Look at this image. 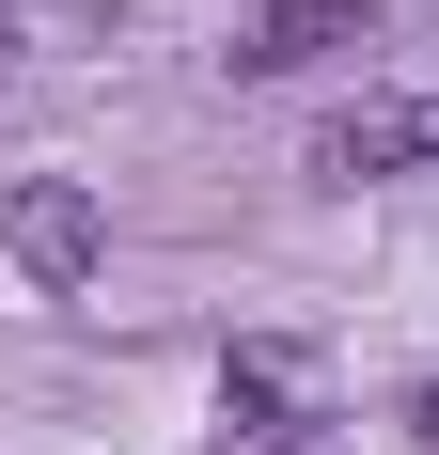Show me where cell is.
I'll use <instances>...</instances> for the list:
<instances>
[{"instance_id":"6da1fadb","label":"cell","mask_w":439,"mask_h":455,"mask_svg":"<svg viewBox=\"0 0 439 455\" xmlns=\"http://www.w3.org/2000/svg\"><path fill=\"white\" fill-rule=\"evenodd\" d=\"M393 173H439V94H346L314 126V188H393Z\"/></svg>"},{"instance_id":"7a4b0ae2","label":"cell","mask_w":439,"mask_h":455,"mask_svg":"<svg viewBox=\"0 0 439 455\" xmlns=\"http://www.w3.org/2000/svg\"><path fill=\"white\" fill-rule=\"evenodd\" d=\"M0 251H16L47 299H79V283L110 267V220H94V188H79V173H32L16 204H0Z\"/></svg>"},{"instance_id":"3957f363","label":"cell","mask_w":439,"mask_h":455,"mask_svg":"<svg viewBox=\"0 0 439 455\" xmlns=\"http://www.w3.org/2000/svg\"><path fill=\"white\" fill-rule=\"evenodd\" d=\"M314 440V362L299 346H235L220 362V455H299Z\"/></svg>"},{"instance_id":"277c9868","label":"cell","mask_w":439,"mask_h":455,"mask_svg":"<svg viewBox=\"0 0 439 455\" xmlns=\"http://www.w3.org/2000/svg\"><path fill=\"white\" fill-rule=\"evenodd\" d=\"M377 32H393V0H267L251 32H235V79H314V63H346Z\"/></svg>"},{"instance_id":"5b68a950","label":"cell","mask_w":439,"mask_h":455,"mask_svg":"<svg viewBox=\"0 0 439 455\" xmlns=\"http://www.w3.org/2000/svg\"><path fill=\"white\" fill-rule=\"evenodd\" d=\"M408 424H424V455H439V393H408Z\"/></svg>"},{"instance_id":"8992f818","label":"cell","mask_w":439,"mask_h":455,"mask_svg":"<svg viewBox=\"0 0 439 455\" xmlns=\"http://www.w3.org/2000/svg\"><path fill=\"white\" fill-rule=\"evenodd\" d=\"M0 63H16V16H0Z\"/></svg>"}]
</instances>
